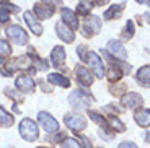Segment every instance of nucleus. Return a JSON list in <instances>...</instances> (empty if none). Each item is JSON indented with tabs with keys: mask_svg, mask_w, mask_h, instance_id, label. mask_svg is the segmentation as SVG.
<instances>
[{
	"mask_svg": "<svg viewBox=\"0 0 150 148\" xmlns=\"http://www.w3.org/2000/svg\"><path fill=\"white\" fill-rule=\"evenodd\" d=\"M91 101H93V96L88 91H85V90H75V91L70 93V96H69L70 106L74 109H77V111L86 109L91 104Z\"/></svg>",
	"mask_w": 150,
	"mask_h": 148,
	"instance_id": "nucleus-1",
	"label": "nucleus"
},
{
	"mask_svg": "<svg viewBox=\"0 0 150 148\" xmlns=\"http://www.w3.org/2000/svg\"><path fill=\"white\" fill-rule=\"evenodd\" d=\"M20 135L26 142H36L39 138V129L31 119H23L20 122Z\"/></svg>",
	"mask_w": 150,
	"mask_h": 148,
	"instance_id": "nucleus-2",
	"label": "nucleus"
},
{
	"mask_svg": "<svg viewBox=\"0 0 150 148\" xmlns=\"http://www.w3.org/2000/svg\"><path fill=\"white\" fill-rule=\"evenodd\" d=\"M5 33H7V36L10 37L11 41L15 42V44H18V46H25V44L28 42V34H26V31L23 30L21 26H18V25H10V26H7Z\"/></svg>",
	"mask_w": 150,
	"mask_h": 148,
	"instance_id": "nucleus-3",
	"label": "nucleus"
},
{
	"mask_svg": "<svg viewBox=\"0 0 150 148\" xmlns=\"http://www.w3.org/2000/svg\"><path fill=\"white\" fill-rule=\"evenodd\" d=\"M86 60H88V63H90V67H91V70L95 72V75H96L98 78H105V77H106V72H105V63L101 62V59H100V56H98L96 52L88 51V56H86Z\"/></svg>",
	"mask_w": 150,
	"mask_h": 148,
	"instance_id": "nucleus-4",
	"label": "nucleus"
},
{
	"mask_svg": "<svg viewBox=\"0 0 150 148\" xmlns=\"http://www.w3.org/2000/svg\"><path fill=\"white\" fill-rule=\"evenodd\" d=\"M38 121H39V125H41L46 132H49V133H51V132H57V130H59V124H57V121L49 114V112H46V111H41L39 114H38Z\"/></svg>",
	"mask_w": 150,
	"mask_h": 148,
	"instance_id": "nucleus-5",
	"label": "nucleus"
},
{
	"mask_svg": "<svg viewBox=\"0 0 150 148\" xmlns=\"http://www.w3.org/2000/svg\"><path fill=\"white\" fill-rule=\"evenodd\" d=\"M64 122L69 129L75 130V132H80V130L86 129V121L83 116L79 114H65L64 116Z\"/></svg>",
	"mask_w": 150,
	"mask_h": 148,
	"instance_id": "nucleus-6",
	"label": "nucleus"
},
{
	"mask_svg": "<svg viewBox=\"0 0 150 148\" xmlns=\"http://www.w3.org/2000/svg\"><path fill=\"white\" fill-rule=\"evenodd\" d=\"M83 34L85 36H95V34L100 33L101 30V20L98 18V16H88L83 23Z\"/></svg>",
	"mask_w": 150,
	"mask_h": 148,
	"instance_id": "nucleus-7",
	"label": "nucleus"
},
{
	"mask_svg": "<svg viewBox=\"0 0 150 148\" xmlns=\"http://www.w3.org/2000/svg\"><path fill=\"white\" fill-rule=\"evenodd\" d=\"M121 103L124 104L126 107H131V109H135V107H139L140 104L144 103V98L140 96L139 93H126V94H122V98H121Z\"/></svg>",
	"mask_w": 150,
	"mask_h": 148,
	"instance_id": "nucleus-8",
	"label": "nucleus"
},
{
	"mask_svg": "<svg viewBox=\"0 0 150 148\" xmlns=\"http://www.w3.org/2000/svg\"><path fill=\"white\" fill-rule=\"evenodd\" d=\"M56 33H57V36L62 39V41H65V42H74V37H75V34H74V30H72L70 26H67L65 23H62V21H59L56 25Z\"/></svg>",
	"mask_w": 150,
	"mask_h": 148,
	"instance_id": "nucleus-9",
	"label": "nucleus"
},
{
	"mask_svg": "<svg viewBox=\"0 0 150 148\" xmlns=\"http://www.w3.org/2000/svg\"><path fill=\"white\" fill-rule=\"evenodd\" d=\"M7 67H8V75H10V72L18 70V68L26 70V68H30V67H31V59H30V57H26V56L15 57L13 60H10V63H7Z\"/></svg>",
	"mask_w": 150,
	"mask_h": 148,
	"instance_id": "nucleus-10",
	"label": "nucleus"
},
{
	"mask_svg": "<svg viewBox=\"0 0 150 148\" xmlns=\"http://www.w3.org/2000/svg\"><path fill=\"white\" fill-rule=\"evenodd\" d=\"M15 85L18 88V91H21V93H33L34 91V80L31 77H28V75H20L16 78Z\"/></svg>",
	"mask_w": 150,
	"mask_h": 148,
	"instance_id": "nucleus-11",
	"label": "nucleus"
},
{
	"mask_svg": "<svg viewBox=\"0 0 150 148\" xmlns=\"http://www.w3.org/2000/svg\"><path fill=\"white\" fill-rule=\"evenodd\" d=\"M75 73H77V82L83 86H90L93 83V77L83 65H77L75 67Z\"/></svg>",
	"mask_w": 150,
	"mask_h": 148,
	"instance_id": "nucleus-12",
	"label": "nucleus"
},
{
	"mask_svg": "<svg viewBox=\"0 0 150 148\" xmlns=\"http://www.w3.org/2000/svg\"><path fill=\"white\" fill-rule=\"evenodd\" d=\"M34 13L39 20H47L54 15V5H46V4H36L34 5Z\"/></svg>",
	"mask_w": 150,
	"mask_h": 148,
	"instance_id": "nucleus-13",
	"label": "nucleus"
},
{
	"mask_svg": "<svg viewBox=\"0 0 150 148\" xmlns=\"http://www.w3.org/2000/svg\"><path fill=\"white\" fill-rule=\"evenodd\" d=\"M108 51L111 52L112 56L119 57V59H127V51H126L124 46L121 44L119 41H116V39H111V41L108 42Z\"/></svg>",
	"mask_w": 150,
	"mask_h": 148,
	"instance_id": "nucleus-14",
	"label": "nucleus"
},
{
	"mask_svg": "<svg viewBox=\"0 0 150 148\" xmlns=\"http://www.w3.org/2000/svg\"><path fill=\"white\" fill-rule=\"evenodd\" d=\"M51 62L54 67H62L65 62V51L62 46H56L51 52Z\"/></svg>",
	"mask_w": 150,
	"mask_h": 148,
	"instance_id": "nucleus-15",
	"label": "nucleus"
},
{
	"mask_svg": "<svg viewBox=\"0 0 150 148\" xmlns=\"http://www.w3.org/2000/svg\"><path fill=\"white\" fill-rule=\"evenodd\" d=\"M134 119H135V122L139 124L140 127H150V109H139V111H135L134 114Z\"/></svg>",
	"mask_w": 150,
	"mask_h": 148,
	"instance_id": "nucleus-16",
	"label": "nucleus"
},
{
	"mask_svg": "<svg viewBox=\"0 0 150 148\" xmlns=\"http://www.w3.org/2000/svg\"><path fill=\"white\" fill-rule=\"evenodd\" d=\"M60 15H62V20L65 21V25H70L72 30H77L79 28V18L75 16V13L70 8H62Z\"/></svg>",
	"mask_w": 150,
	"mask_h": 148,
	"instance_id": "nucleus-17",
	"label": "nucleus"
},
{
	"mask_svg": "<svg viewBox=\"0 0 150 148\" xmlns=\"http://www.w3.org/2000/svg\"><path fill=\"white\" fill-rule=\"evenodd\" d=\"M105 56L111 60V63H109V70H108V73H106V77H108L109 82H116V80H119V78L122 77V72H121V68H119V62L114 63L112 59L108 56V54H105Z\"/></svg>",
	"mask_w": 150,
	"mask_h": 148,
	"instance_id": "nucleus-18",
	"label": "nucleus"
},
{
	"mask_svg": "<svg viewBox=\"0 0 150 148\" xmlns=\"http://www.w3.org/2000/svg\"><path fill=\"white\" fill-rule=\"evenodd\" d=\"M25 21H26V25L30 26V30L33 31L36 36H41L42 34V26L36 21V18L33 16L31 11H26V13H25Z\"/></svg>",
	"mask_w": 150,
	"mask_h": 148,
	"instance_id": "nucleus-19",
	"label": "nucleus"
},
{
	"mask_svg": "<svg viewBox=\"0 0 150 148\" xmlns=\"http://www.w3.org/2000/svg\"><path fill=\"white\" fill-rule=\"evenodd\" d=\"M137 82H139V85L145 86V88H150V65H145L142 68H139V72H137Z\"/></svg>",
	"mask_w": 150,
	"mask_h": 148,
	"instance_id": "nucleus-20",
	"label": "nucleus"
},
{
	"mask_svg": "<svg viewBox=\"0 0 150 148\" xmlns=\"http://www.w3.org/2000/svg\"><path fill=\"white\" fill-rule=\"evenodd\" d=\"M49 83H52V85H59L62 86V88H69L70 86V80H69L67 77H64V75H60V73H51L47 77Z\"/></svg>",
	"mask_w": 150,
	"mask_h": 148,
	"instance_id": "nucleus-21",
	"label": "nucleus"
},
{
	"mask_svg": "<svg viewBox=\"0 0 150 148\" xmlns=\"http://www.w3.org/2000/svg\"><path fill=\"white\" fill-rule=\"evenodd\" d=\"M122 8H124V4H119V5H112L108 11H105V20L109 21V20H114V18H119L121 13H122Z\"/></svg>",
	"mask_w": 150,
	"mask_h": 148,
	"instance_id": "nucleus-22",
	"label": "nucleus"
},
{
	"mask_svg": "<svg viewBox=\"0 0 150 148\" xmlns=\"http://www.w3.org/2000/svg\"><path fill=\"white\" fill-rule=\"evenodd\" d=\"M15 122V117L11 114H8L4 107H0V125L2 127H11Z\"/></svg>",
	"mask_w": 150,
	"mask_h": 148,
	"instance_id": "nucleus-23",
	"label": "nucleus"
},
{
	"mask_svg": "<svg viewBox=\"0 0 150 148\" xmlns=\"http://www.w3.org/2000/svg\"><path fill=\"white\" fill-rule=\"evenodd\" d=\"M93 8V4H91L90 0H80L79 5H77V11H79L80 15H88Z\"/></svg>",
	"mask_w": 150,
	"mask_h": 148,
	"instance_id": "nucleus-24",
	"label": "nucleus"
},
{
	"mask_svg": "<svg viewBox=\"0 0 150 148\" xmlns=\"http://www.w3.org/2000/svg\"><path fill=\"white\" fill-rule=\"evenodd\" d=\"M134 31H135L134 21H131V20H129V21L126 23V28H124L122 33H121V37H122L124 41H127V39H131V37L134 36Z\"/></svg>",
	"mask_w": 150,
	"mask_h": 148,
	"instance_id": "nucleus-25",
	"label": "nucleus"
},
{
	"mask_svg": "<svg viewBox=\"0 0 150 148\" xmlns=\"http://www.w3.org/2000/svg\"><path fill=\"white\" fill-rule=\"evenodd\" d=\"M108 125L111 127L112 130H116V132H124L126 130V125L121 122L119 119H116L114 116H109V121H108Z\"/></svg>",
	"mask_w": 150,
	"mask_h": 148,
	"instance_id": "nucleus-26",
	"label": "nucleus"
},
{
	"mask_svg": "<svg viewBox=\"0 0 150 148\" xmlns=\"http://www.w3.org/2000/svg\"><path fill=\"white\" fill-rule=\"evenodd\" d=\"M88 116H90V119H91V121H93V122H96L98 125H101L103 129H105V127H109V125H108V121H106L105 117H101V116L98 114V112L88 111Z\"/></svg>",
	"mask_w": 150,
	"mask_h": 148,
	"instance_id": "nucleus-27",
	"label": "nucleus"
},
{
	"mask_svg": "<svg viewBox=\"0 0 150 148\" xmlns=\"http://www.w3.org/2000/svg\"><path fill=\"white\" fill-rule=\"evenodd\" d=\"M11 52V47L10 44H8L7 41H4V39H0V59H4V57H8Z\"/></svg>",
	"mask_w": 150,
	"mask_h": 148,
	"instance_id": "nucleus-28",
	"label": "nucleus"
},
{
	"mask_svg": "<svg viewBox=\"0 0 150 148\" xmlns=\"http://www.w3.org/2000/svg\"><path fill=\"white\" fill-rule=\"evenodd\" d=\"M20 8L16 5H10V4H2L0 2V13H18Z\"/></svg>",
	"mask_w": 150,
	"mask_h": 148,
	"instance_id": "nucleus-29",
	"label": "nucleus"
},
{
	"mask_svg": "<svg viewBox=\"0 0 150 148\" xmlns=\"http://www.w3.org/2000/svg\"><path fill=\"white\" fill-rule=\"evenodd\" d=\"M31 60H33V62L36 63V67H38V68H39V70L46 72V70H47V68H49V65H47V63L44 62V60H42V59H39V57H36V56H34V52H31Z\"/></svg>",
	"mask_w": 150,
	"mask_h": 148,
	"instance_id": "nucleus-30",
	"label": "nucleus"
},
{
	"mask_svg": "<svg viewBox=\"0 0 150 148\" xmlns=\"http://www.w3.org/2000/svg\"><path fill=\"white\" fill-rule=\"evenodd\" d=\"M62 148H82V145L75 140V138H65Z\"/></svg>",
	"mask_w": 150,
	"mask_h": 148,
	"instance_id": "nucleus-31",
	"label": "nucleus"
},
{
	"mask_svg": "<svg viewBox=\"0 0 150 148\" xmlns=\"http://www.w3.org/2000/svg\"><path fill=\"white\" fill-rule=\"evenodd\" d=\"M5 94H7V96H10L11 99H16L18 103H21V101H23V96H21V94H16V93H15V91H11L10 88L5 90Z\"/></svg>",
	"mask_w": 150,
	"mask_h": 148,
	"instance_id": "nucleus-32",
	"label": "nucleus"
},
{
	"mask_svg": "<svg viewBox=\"0 0 150 148\" xmlns=\"http://www.w3.org/2000/svg\"><path fill=\"white\" fill-rule=\"evenodd\" d=\"M77 54H79V57L82 60H86V56H88L86 54V46H79L77 47Z\"/></svg>",
	"mask_w": 150,
	"mask_h": 148,
	"instance_id": "nucleus-33",
	"label": "nucleus"
},
{
	"mask_svg": "<svg viewBox=\"0 0 150 148\" xmlns=\"http://www.w3.org/2000/svg\"><path fill=\"white\" fill-rule=\"evenodd\" d=\"M51 142H54V143H60V140H65V135L64 133H57L54 138H49Z\"/></svg>",
	"mask_w": 150,
	"mask_h": 148,
	"instance_id": "nucleus-34",
	"label": "nucleus"
},
{
	"mask_svg": "<svg viewBox=\"0 0 150 148\" xmlns=\"http://www.w3.org/2000/svg\"><path fill=\"white\" fill-rule=\"evenodd\" d=\"M119 148H137V145L132 143V142H122V143L119 145Z\"/></svg>",
	"mask_w": 150,
	"mask_h": 148,
	"instance_id": "nucleus-35",
	"label": "nucleus"
},
{
	"mask_svg": "<svg viewBox=\"0 0 150 148\" xmlns=\"http://www.w3.org/2000/svg\"><path fill=\"white\" fill-rule=\"evenodd\" d=\"M60 0H42V4H46V5H56V4H59Z\"/></svg>",
	"mask_w": 150,
	"mask_h": 148,
	"instance_id": "nucleus-36",
	"label": "nucleus"
},
{
	"mask_svg": "<svg viewBox=\"0 0 150 148\" xmlns=\"http://www.w3.org/2000/svg\"><path fill=\"white\" fill-rule=\"evenodd\" d=\"M95 4H96V5H100V7H103V5L109 4V0H95Z\"/></svg>",
	"mask_w": 150,
	"mask_h": 148,
	"instance_id": "nucleus-37",
	"label": "nucleus"
},
{
	"mask_svg": "<svg viewBox=\"0 0 150 148\" xmlns=\"http://www.w3.org/2000/svg\"><path fill=\"white\" fill-rule=\"evenodd\" d=\"M139 4H147V5H150V0H137Z\"/></svg>",
	"mask_w": 150,
	"mask_h": 148,
	"instance_id": "nucleus-38",
	"label": "nucleus"
},
{
	"mask_svg": "<svg viewBox=\"0 0 150 148\" xmlns=\"http://www.w3.org/2000/svg\"><path fill=\"white\" fill-rule=\"evenodd\" d=\"M145 140H147V143H150V133L149 132L145 133Z\"/></svg>",
	"mask_w": 150,
	"mask_h": 148,
	"instance_id": "nucleus-39",
	"label": "nucleus"
},
{
	"mask_svg": "<svg viewBox=\"0 0 150 148\" xmlns=\"http://www.w3.org/2000/svg\"><path fill=\"white\" fill-rule=\"evenodd\" d=\"M2 65H4V63H2V59H0V67H2Z\"/></svg>",
	"mask_w": 150,
	"mask_h": 148,
	"instance_id": "nucleus-40",
	"label": "nucleus"
},
{
	"mask_svg": "<svg viewBox=\"0 0 150 148\" xmlns=\"http://www.w3.org/2000/svg\"><path fill=\"white\" fill-rule=\"evenodd\" d=\"M39 148H47V147H39Z\"/></svg>",
	"mask_w": 150,
	"mask_h": 148,
	"instance_id": "nucleus-41",
	"label": "nucleus"
},
{
	"mask_svg": "<svg viewBox=\"0 0 150 148\" xmlns=\"http://www.w3.org/2000/svg\"><path fill=\"white\" fill-rule=\"evenodd\" d=\"M2 2H8V0H2Z\"/></svg>",
	"mask_w": 150,
	"mask_h": 148,
	"instance_id": "nucleus-42",
	"label": "nucleus"
}]
</instances>
